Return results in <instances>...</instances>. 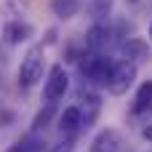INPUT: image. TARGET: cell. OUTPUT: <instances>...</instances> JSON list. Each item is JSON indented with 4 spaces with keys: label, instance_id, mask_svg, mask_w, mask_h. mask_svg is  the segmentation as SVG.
I'll return each instance as SVG.
<instances>
[{
    "label": "cell",
    "instance_id": "obj_1",
    "mask_svg": "<svg viewBox=\"0 0 152 152\" xmlns=\"http://www.w3.org/2000/svg\"><path fill=\"white\" fill-rule=\"evenodd\" d=\"M115 64L118 61H112L110 56H102V53H94V51H88V53H83L77 59L80 75L88 83H94V86H110V77L115 72Z\"/></svg>",
    "mask_w": 152,
    "mask_h": 152
},
{
    "label": "cell",
    "instance_id": "obj_2",
    "mask_svg": "<svg viewBox=\"0 0 152 152\" xmlns=\"http://www.w3.org/2000/svg\"><path fill=\"white\" fill-rule=\"evenodd\" d=\"M43 67H45L43 48H29L27 56L19 64V88L21 91H29L32 86H37V80L43 77Z\"/></svg>",
    "mask_w": 152,
    "mask_h": 152
},
{
    "label": "cell",
    "instance_id": "obj_3",
    "mask_svg": "<svg viewBox=\"0 0 152 152\" xmlns=\"http://www.w3.org/2000/svg\"><path fill=\"white\" fill-rule=\"evenodd\" d=\"M67 88H69V77H67L64 64H53V67L48 69V80H45V86H43V96H45V102L56 104V102L67 94Z\"/></svg>",
    "mask_w": 152,
    "mask_h": 152
},
{
    "label": "cell",
    "instance_id": "obj_4",
    "mask_svg": "<svg viewBox=\"0 0 152 152\" xmlns=\"http://www.w3.org/2000/svg\"><path fill=\"white\" fill-rule=\"evenodd\" d=\"M134 80H136V64L134 61H118L115 64V72H112V77H110V94H115V96H123L131 86H134Z\"/></svg>",
    "mask_w": 152,
    "mask_h": 152
},
{
    "label": "cell",
    "instance_id": "obj_5",
    "mask_svg": "<svg viewBox=\"0 0 152 152\" xmlns=\"http://www.w3.org/2000/svg\"><path fill=\"white\" fill-rule=\"evenodd\" d=\"M123 56H126L128 61H134L136 67H139V64H147L152 59L150 43H144L142 37H128V40L123 43Z\"/></svg>",
    "mask_w": 152,
    "mask_h": 152
},
{
    "label": "cell",
    "instance_id": "obj_6",
    "mask_svg": "<svg viewBox=\"0 0 152 152\" xmlns=\"http://www.w3.org/2000/svg\"><path fill=\"white\" fill-rule=\"evenodd\" d=\"M102 112V96L94 91H83V107H80V123L83 128H91Z\"/></svg>",
    "mask_w": 152,
    "mask_h": 152
},
{
    "label": "cell",
    "instance_id": "obj_7",
    "mask_svg": "<svg viewBox=\"0 0 152 152\" xmlns=\"http://www.w3.org/2000/svg\"><path fill=\"white\" fill-rule=\"evenodd\" d=\"M110 40H112L110 27H104V24H94V27L86 32V51L102 53V48H107V43H110Z\"/></svg>",
    "mask_w": 152,
    "mask_h": 152
},
{
    "label": "cell",
    "instance_id": "obj_8",
    "mask_svg": "<svg viewBox=\"0 0 152 152\" xmlns=\"http://www.w3.org/2000/svg\"><path fill=\"white\" fill-rule=\"evenodd\" d=\"M118 150H120V134L115 128H104L94 136L88 152H118Z\"/></svg>",
    "mask_w": 152,
    "mask_h": 152
},
{
    "label": "cell",
    "instance_id": "obj_9",
    "mask_svg": "<svg viewBox=\"0 0 152 152\" xmlns=\"http://www.w3.org/2000/svg\"><path fill=\"white\" fill-rule=\"evenodd\" d=\"M56 128H59L64 136H75V134L83 128V123H80V107H67V110L59 115Z\"/></svg>",
    "mask_w": 152,
    "mask_h": 152
},
{
    "label": "cell",
    "instance_id": "obj_10",
    "mask_svg": "<svg viewBox=\"0 0 152 152\" xmlns=\"http://www.w3.org/2000/svg\"><path fill=\"white\" fill-rule=\"evenodd\" d=\"M3 37H5V43L19 45V43H24V40L32 37V27H29L27 21H8V24L3 27Z\"/></svg>",
    "mask_w": 152,
    "mask_h": 152
},
{
    "label": "cell",
    "instance_id": "obj_11",
    "mask_svg": "<svg viewBox=\"0 0 152 152\" xmlns=\"http://www.w3.org/2000/svg\"><path fill=\"white\" fill-rule=\"evenodd\" d=\"M83 8V0H51V11L59 19H72Z\"/></svg>",
    "mask_w": 152,
    "mask_h": 152
},
{
    "label": "cell",
    "instance_id": "obj_12",
    "mask_svg": "<svg viewBox=\"0 0 152 152\" xmlns=\"http://www.w3.org/2000/svg\"><path fill=\"white\" fill-rule=\"evenodd\" d=\"M147 110H152V80L139 86L136 99H134V112H136V115H142V112H147Z\"/></svg>",
    "mask_w": 152,
    "mask_h": 152
},
{
    "label": "cell",
    "instance_id": "obj_13",
    "mask_svg": "<svg viewBox=\"0 0 152 152\" xmlns=\"http://www.w3.org/2000/svg\"><path fill=\"white\" fill-rule=\"evenodd\" d=\"M112 5H115V0H88V16L91 19H104V16H110L112 13Z\"/></svg>",
    "mask_w": 152,
    "mask_h": 152
},
{
    "label": "cell",
    "instance_id": "obj_14",
    "mask_svg": "<svg viewBox=\"0 0 152 152\" xmlns=\"http://www.w3.org/2000/svg\"><path fill=\"white\" fill-rule=\"evenodd\" d=\"M53 112H56V104H51V102H48V104H45V107H43V110H40L37 115H35V123H32V128H35V131H40V128H45V126L51 123V118H53Z\"/></svg>",
    "mask_w": 152,
    "mask_h": 152
},
{
    "label": "cell",
    "instance_id": "obj_15",
    "mask_svg": "<svg viewBox=\"0 0 152 152\" xmlns=\"http://www.w3.org/2000/svg\"><path fill=\"white\" fill-rule=\"evenodd\" d=\"M72 150H75V139H72V136H64L51 152H72Z\"/></svg>",
    "mask_w": 152,
    "mask_h": 152
},
{
    "label": "cell",
    "instance_id": "obj_16",
    "mask_svg": "<svg viewBox=\"0 0 152 152\" xmlns=\"http://www.w3.org/2000/svg\"><path fill=\"white\" fill-rule=\"evenodd\" d=\"M142 136H144V139L152 144V126H144V128H142Z\"/></svg>",
    "mask_w": 152,
    "mask_h": 152
},
{
    "label": "cell",
    "instance_id": "obj_17",
    "mask_svg": "<svg viewBox=\"0 0 152 152\" xmlns=\"http://www.w3.org/2000/svg\"><path fill=\"white\" fill-rule=\"evenodd\" d=\"M8 152H27V144H24V142H19V144H13Z\"/></svg>",
    "mask_w": 152,
    "mask_h": 152
},
{
    "label": "cell",
    "instance_id": "obj_18",
    "mask_svg": "<svg viewBox=\"0 0 152 152\" xmlns=\"http://www.w3.org/2000/svg\"><path fill=\"white\" fill-rule=\"evenodd\" d=\"M150 40H152V24H150Z\"/></svg>",
    "mask_w": 152,
    "mask_h": 152
}]
</instances>
